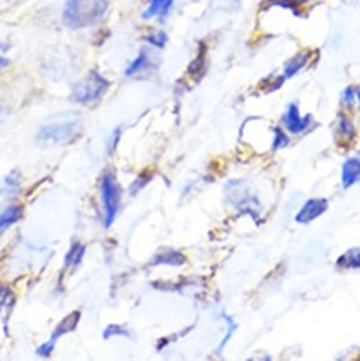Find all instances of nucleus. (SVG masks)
Here are the masks:
<instances>
[{
    "label": "nucleus",
    "mask_w": 360,
    "mask_h": 361,
    "mask_svg": "<svg viewBox=\"0 0 360 361\" xmlns=\"http://www.w3.org/2000/svg\"><path fill=\"white\" fill-rule=\"evenodd\" d=\"M110 0H68L64 7V24L71 29H85L97 24L107 12Z\"/></svg>",
    "instance_id": "nucleus-1"
},
{
    "label": "nucleus",
    "mask_w": 360,
    "mask_h": 361,
    "mask_svg": "<svg viewBox=\"0 0 360 361\" xmlns=\"http://www.w3.org/2000/svg\"><path fill=\"white\" fill-rule=\"evenodd\" d=\"M109 89V82L97 72H90L85 78L76 83L72 89V100L76 104H90L99 100Z\"/></svg>",
    "instance_id": "nucleus-2"
},
{
    "label": "nucleus",
    "mask_w": 360,
    "mask_h": 361,
    "mask_svg": "<svg viewBox=\"0 0 360 361\" xmlns=\"http://www.w3.org/2000/svg\"><path fill=\"white\" fill-rule=\"evenodd\" d=\"M100 192H102V205H104V225L109 226L114 224L115 216L120 208V187L115 182L114 175H104L102 185H100Z\"/></svg>",
    "instance_id": "nucleus-3"
},
{
    "label": "nucleus",
    "mask_w": 360,
    "mask_h": 361,
    "mask_svg": "<svg viewBox=\"0 0 360 361\" xmlns=\"http://www.w3.org/2000/svg\"><path fill=\"white\" fill-rule=\"evenodd\" d=\"M78 128H80L78 120H64V122L49 123L40 128L39 138L47 143H64L76 137Z\"/></svg>",
    "instance_id": "nucleus-4"
},
{
    "label": "nucleus",
    "mask_w": 360,
    "mask_h": 361,
    "mask_svg": "<svg viewBox=\"0 0 360 361\" xmlns=\"http://www.w3.org/2000/svg\"><path fill=\"white\" fill-rule=\"evenodd\" d=\"M327 208H329V203H327L325 198H311V200L304 203L299 214L295 215V221L297 224H311L322 214H325Z\"/></svg>",
    "instance_id": "nucleus-5"
},
{
    "label": "nucleus",
    "mask_w": 360,
    "mask_h": 361,
    "mask_svg": "<svg viewBox=\"0 0 360 361\" xmlns=\"http://www.w3.org/2000/svg\"><path fill=\"white\" fill-rule=\"evenodd\" d=\"M227 192H229V200L232 205H235V208H244L246 212H251V208H253L256 197L251 195L247 190H244L242 182L229 183Z\"/></svg>",
    "instance_id": "nucleus-6"
},
{
    "label": "nucleus",
    "mask_w": 360,
    "mask_h": 361,
    "mask_svg": "<svg viewBox=\"0 0 360 361\" xmlns=\"http://www.w3.org/2000/svg\"><path fill=\"white\" fill-rule=\"evenodd\" d=\"M311 122H312L311 115H307V117H300L299 107L295 104L289 105L287 112H285V115H284L285 127H287V130L290 133H295V135L306 132L308 128V125H311Z\"/></svg>",
    "instance_id": "nucleus-7"
},
{
    "label": "nucleus",
    "mask_w": 360,
    "mask_h": 361,
    "mask_svg": "<svg viewBox=\"0 0 360 361\" xmlns=\"http://www.w3.org/2000/svg\"><path fill=\"white\" fill-rule=\"evenodd\" d=\"M357 182H360V160L352 157V159L345 160V164H344L342 185H344V188H349Z\"/></svg>",
    "instance_id": "nucleus-8"
},
{
    "label": "nucleus",
    "mask_w": 360,
    "mask_h": 361,
    "mask_svg": "<svg viewBox=\"0 0 360 361\" xmlns=\"http://www.w3.org/2000/svg\"><path fill=\"white\" fill-rule=\"evenodd\" d=\"M174 6V0H150L149 7L142 13L144 18H154V17H165L170 12Z\"/></svg>",
    "instance_id": "nucleus-9"
},
{
    "label": "nucleus",
    "mask_w": 360,
    "mask_h": 361,
    "mask_svg": "<svg viewBox=\"0 0 360 361\" xmlns=\"http://www.w3.org/2000/svg\"><path fill=\"white\" fill-rule=\"evenodd\" d=\"M20 216H22V207L18 205H11L4 212H0V235H2V231H6L8 226L20 220Z\"/></svg>",
    "instance_id": "nucleus-10"
},
{
    "label": "nucleus",
    "mask_w": 360,
    "mask_h": 361,
    "mask_svg": "<svg viewBox=\"0 0 360 361\" xmlns=\"http://www.w3.org/2000/svg\"><path fill=\"white\" fill-rule=\"evenodd\" d=\"M337 265L340 268H347V270L360 268V248H350L349 252H345L342 257L337 260Z\"/></svg>",
    "instance_id": "nucleus-11"
},
{
    "label": "nucleus",
    "mask_w": 360,
    "mask_h": 361,
    "mask_svg": "<svg viewBox=\"0 0 360 361\" xmlns=\"http://www.w3.org/2000/svg\"><path fill=\"white\" fill-rule=\"evenodd\" d=\"M307 60H308L307 52H302V54L295 55L294 59H290L287 66H285V77H294L295 73H299L304 67H306Z\"/></svg>",
    "instance_id": "nucleus-12"
},
{
    "label": "nucleus",
    "mask_w": 360,
    "mask_h": 361,
    "mask_svg": "<svg viewBox=\"0 0 360 361\" xmlns=\"http://www.w3.org/2000/svg\"><path fill=\"white\" fill-rule=\"evenodd\" d=\"M147 66H149V55H147V52H140V55L133 60V62L128 66L126 75H136V73L142 72L144 68H147Z\"/></svg>",
    "instance_id": "nucleus-13"
},
{
    "label": "nucleus",
    "mask_w": 360,
    "mask_h": 361,
    "mask_svg": "<svg viewBox=\"0 0 360 361\" xmlns=\"http://www.w3.org/2000/svg\"><path fill=\"white\" fill-rule=\"evenodd\" d=\"M84 253H85V248L82 247V245H73L71 252L67 253L66 265L67 267H77L78 263H80L82 258H84Z\"/></svg>",
    "instance_id": "nucleus-14"
},
{
    "label": "nucleus",
    "mask_w": 360,
    "mask_h": 361,
    "mask_svg": "<svg viewBox=\"0 0 360 361\" xmlns=\"http://www.w3.org/2000/svg\"><path fill=\"white\" fill-rule=\"evenodd\" d=\"M184 262H186V258H184L179 252H167V253L159 255V257L155 258L154 263H167V265H182Z\"/></svg>",
    "instance_id": "nucleus-15"
},
{
    "label": "nucleus",
    "mask_w": 360,
    "mask_h": 361,
    "mask_svg": "<svg viewBox=\"0 0 360 361\" xmlns=\"http://www.w3.org/2000/svg\"><path fill=\"white\" fill-rule=\"evenodd\" d=\"M104 340H110V338L114 336H124V338H131L132 333L127 330L126 326H120V325H109L105 328L104 333H102Z\"/></svg>",
    "instance_id": "nucleus-16"
},
{
    "label": "nucleus",
    "mask_w": 360,
    "mask_h": 361,
    "mask_svg": "<svg viewBox=\"0 0 360 361\" xmlns=\"http://www.w3.org/2000/svg\"><path fill=\"white\" fill-rule=\"evenodd\" d=\"M339 133H340V137L345 138V140H350V138L354 137V133H355L354 125H352V122H350L349 118L340 117V122H339Z\"/></svg>",
    "instance_id": "nucleus-17"
},
{
    "label": "nucleus",
    "mask_w": 360,
    "mask_h": 361,
    "mask_svg": "<svg viewBox=\"0 0 360 361\" xmlns=\"http://www.w3.org/2000/svg\"><path fill=\"white\" fill-rule=\"evenodd\" d=\"M289 145V137L280 130V128H275V138H274V150H280V148Z\"/></svg>",
    "instance_id": "nucleus-18"
},
{
    "label": "nucleus",
    "mask_w": 360,
    "mask_h": 361,
    "mask_svg": "<svg viewBox=\"0 0 360 361\" xmlns=\"http://www.w3.org/2000/svg\"><path fill=\"white\" fill-rule=\"evenodd\" d=\"M147 40H149L150 44L157 45V47H164V45H165V42H167V37H165L164 32H157V34L150 35L149 39H147Z\"/></svg>",
    "instance_id": "nucleus-19"
},
{
    "label": "nucleus",
    "mask_w": 360,
    "mask_h": 361,
    "mask_svg": "<svg viewBox=\"0 0 360 361\" xmlns=\"http://www.w3.org/2000/svg\"><path fill=\"white\" fill-rule=\"evenodd\" d=\"M354 97H355V90L352 89V87H349L347 90L344 92V95H342V100H344V104H352L354 102Z\"/></svg>",
    "instance_id": "nucleus-20"
},
{
    "label": "nucleus",
    "mask_w": 360,
    "mask_h": 361,
    "mask_svg": "<svg viewBox=\"0 0 360 361\" xmlns=\"http://www.w3.org/2000/svg\"><path fill=\"white\" fill-rule=\"evenodd\" d=\"M277 4H280V6H287V7H294V6H299V4H304V2H308V0H275Z\"/></svg>",
    "instance_id": "nucleus-21"
},
{
    "label": "nucleus",
    "mask_w": 360,
    "mask_h": 361,
    "mask_svg": "<svg viewBox=\"0 0 360 361\" xmlns=\"http://www.w3.org/2000/svg\"><path fill=\"white\" fill-rule=\"evenodd\" d=\"M117 142H119V130H115L114 137H112V147H110V150H114V147L117 145Z\"/></svg>",
    "instance_id": "nucleus-22"
},
{
    "label": "nucleus",
    "mask_w": 360,
    "mask_h": 361,
    "mask_svg": "<svg viewBox=\"0 0 360 361\" xmlns=\"http://www.w3.org/2000/svg\"><path fill=\"white\" fill-rule=\"evenodd\" d=\"M7 66H8V60L4 59V57H0V71H4V68H6Z\"/></svg>",
    "instance_id": "nucleus-23"
},
{
    "label": "nucleus",
    "mask_w": 360,
    "mask_h": 361,
    "mask_svg": "<svg viewBox=\"0 0 360 361\" xmlns=\"http://www.w3.org/2000/svg\"><path fill=\"white\" fill-rule=\"evenodd\" d=\"M357 99H359V102H360V90H357Z\"/></svg>",
    "instance_id": "nucleus-24"
}]
</instances>
